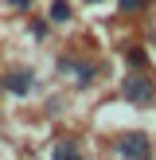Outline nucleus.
I'll return each mask as SVG.
<instances>
[{
    "mask_svg": "<svg viewBox=\"0 0 156 160\" xmlns=\"http://www.w3.org/2000/svg\"><path fill=\"white\" fill-rule=\"evenodd\" d=\"M8 4H12V8H27L31 0H8Z\"/></svg>",
    "mask_w": 156,
    "mask_h": 160,
    "instance_id": "nucleus-8",
    "label": "nucleus"
},
{
    "mask_svg": "<svg viewBox=\"0 0 156 160\" xmlns=\"http://www.w3.org/2000/svg\"><path fill=\"white\" fill-rule=\"evenodd\" d=\"M117 4H121L125 12H144V8H148V0H117Z\"/></svg>",
    "mask_w": 156,
    "mask_h": 160,
    "instance_id": "nucleus-5",
    "label": "nucleus"
},
{
    "mask_svg": "<svg viewBox=\"0 0 156 160\" xmlns=\"http://www.w3.org/2000/svg\"><path fill=\"white\" fill-rule=\"evenodd\" d=\"M90 4H98V0H90Z\"/></svg>",
    "mask_w": 156,
    "mask_h": 160,
    "instance_id": "nucleus-9",
    "label": "nucleus"
},
{
    "mask_svg": "<svg viewBox=\"0 0 156 160\" xmlns=\"http://www.w3.org/2000/svg\"><path fill=\"white\" fill-rule=\"evenodd\" d=\"M55 156H78L74 145H55Z\"/></svg>",
    "mask_w": 156,
    "mask_h": 160,
    "instance_id": "nucleus-7",
    "label": "nucleus"
},
{
    "mask_svg": "<svg viewBox=\"0 0 156 160\" xmlns=\"http://www.w3.org/2000/svg\"><path fill=\"white\" fill-rule=\"evenodd\" d=\"M152 152V141L144 137V133H125L121 141H117V156H133V160H144Z\"/></svg>",
    "mask_w": 156,
    "mask_h": 160,
    "instance_id": "nucleus-2",
    "label": "nucleus"
},
{
    "mask_svg": "<svg viewBox=\"0 0 156 160\" xmlns=\"http://www.w3.org/2000/svg\"><path fill=\"white\" fill-rule=\"evenodd\" d=\"M70 16H74V12H70L66 0H55V4H51V20H55V23H66Z\"/></svg>",
    "mask_w": 156,
    "mask_h": 160,
    "instance_id": "nucleus-4",
    "label": "nucleus"
},
{
    "mask_svg": "<svg viewBox=\"0 0 156 160\" xmlns=\"http://www.w3.org/2000/svg\"><path fill=\"white\" fill-rule=\"evenodd\" d=\"M94 82V70L90 67H78V86H90Z\"/></svg>",
    "mask_w": 156,
    "mask_h": 160,
    "instance_id": "nucleus-6",
    "label": "nucleus"
},
{
    "mask_svg": "<svg viewBox=\"0 0 156 160\" xmlns=\"http://www.w3.org/2000/svg\"><path fill=\"white\" fill-rule=\"evenodd\" d=\"M0 86H4L8 94H16V98H23V94H31V90H35V82H31V74H8V78H4Z\"/></svg>",
    "mask_w": 156,
    "mask_h": 160,
    "instance_id": "nucleus-3",
    "label": "nucleus"
},
{
    "mask_svg": "<svg viewBox=\"0 0 156 160\" xmlns=\"http://www.w3.org/2000/svg\"><path fill=\"white\" fill-rule=\"evenodd\" d=\"M121 94L133 102V106H152V102H156V82L144 78V74H125Z\"/></svg>",
    "mask_w": 156,
    "mask_h": 160,
    "instance_id": "nucleus-1",
    "label": "nucleus"
}]
</instances>
